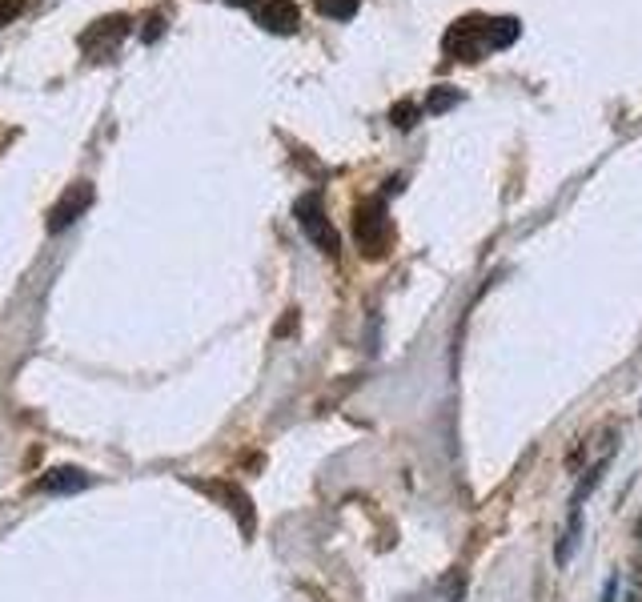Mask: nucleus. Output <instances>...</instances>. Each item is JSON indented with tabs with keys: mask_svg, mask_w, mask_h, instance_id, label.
Segmentation results:
<instances>
[{
	"mask_svg": "<svg viewBox=\"0 0 642 602\" xmlns=\"http://www.w3.org/2000/svg\"><path fill=\"white\" fill-rule=\"evenodd\" d=\"M414 113H418L414 105H398L394 113H389V120H398V129H409V125H414Z\"/></svg>",
	"mask_w": 642,
	"mask_h": 602,
	"instance_id": "nucleus-12",
	"label": "nucleus"
},
{
	"mask_svg": "<svg viewBox=\"0 0 642 602\" xmlns=\"http://www.w3.org/2000/svg\"><path fill=\"white\" fill-rule=\"evenodd\" d=\"M518 20L514 16H498V20H486V45L490 48H506V45H514V36H518Z\"/></svg>",
	"mask_w": 642,
	"mask_h": 602,
	"instance_id": "nucleus-8",
	"label": "nucleus"
},
{
	"mask_svg": "<svg viewBox=\"0 0 642 602\" xmlns=\"http://www.w3.org/2000/svg\"><path fill=\"white\" fill-rule=\"evenodd\" d=\"M229 5H254V0H229Z\"/></svg>",
	"mask_w": 642,
	"mask_h": 602,
	"instance_id": "nucleus-15",
	"label": "nucleus"
},
{
	"mask_svg": "<svg viewBox=\"0 0 642 602\" xmlns=\"http://www.w3.org/2000/svg\"><path fill=\"white\" fill-rule=\"evenodd\" d=\"M165 28V20L160 16H149V28H145V40H157V33Z\"/></svg>",
	"mask_w": 642,
	"mask_h": 602,
	"instance_id": "nucleus-14",
	"label": "nucleus"
},
{
	"mask_svg": "<svg viewBox=\"0 0 642 602\" xmlns=\"http://www.w3.org/2000/svg\"><path fill=\"white\" fill-rule=\"evenodd\" d=\"M88 205H93V185H88V181H77V185H68L65 197H60L57 205H53V213H48V229H53V234L68 229L80 213H85Z\"/></svg>",
	"mask_w": 642,
	"mask_h": 602,
	"instance_id": "nucleus-2",
	"label": "nucleus"
},
{
	"mask_svg": "<svg viewBox=\"0 0 642 602\" xmlns=\"http://www.w3.org/2000/svg\"><path fill=\"white\" fill-rule=\"evenodd\" d=\"M606 470H610V458H598L595 466L586 470V478H582L578 486H575V494H570V510H582V506H586V498H590V494H595V490L602 486V478H606Z\"/></svg>",
	"mask_w": 642,
	"mask_h": 602,
	"instance_id": "nucleus-6",
	"label": "nucleus"
},
{
	"mask_svg": "<svg viewBox=\"0 0 642 602\" xmlns=\"http://www.w3.org/2000/svg\"><path fill=\"white\" fill-rule=\"evenodd\" d=\"M294 213H297V225L305 229V237L314 241L321 254L334 257V254H337V234H334V225H329L326 209H321V197H317V193H305V197L297 201Z\"/></svg>",
	"mask_w": 642,
	"mask_h": 602,
	"instance_id": "nucleus-1",
	"label": "nucleus"
},
{
	"mask_svg": "<svg viewBox=\"0 0 642 602\" xmlns=\"http://www.w3.org/2000/svg\"><path fill=\"white\" fill-rule=\"evenodd\" d=\"M85 486H88V474L77 466H57L40 478V490H48V494H73V490H85Z\"/></svg>",
	"mask_w": 642,
	"mask_h": 602,
	"instance_id": "nucleus-5",
	"label": "nucleus"
},
{
	"mask_svg": "<svg viewBox=\"0 0 642 602\" xmlns=\"http://www.w3.org/2000/svg\"><path fill=\"white\" fill-rule=\"evenodd\" d=\"M257 20L269 28V33H297L301 13H297L294 0H265V5L257 8Z\"/></svg>",
	"mask_w": 642,
	"mask_h": 602,
	"instance_id": "nucleus-4",
	"label": "nucleus"
},
{
	"mask_svg": "<svg viewBox=\"0 0 642 602\" xmlns=\"http://www.w3.org/2000/svg\"><path fill=\"white\" fill-rule=\"evenodd\" d=\"M20 8H25V0H0V28H5L8 20H16Z\"/></svg>",
	"mask_w": 642,
	"mask_h": 602,
	"instance_id": "nucleus-11",
	"label": "nucleus"
},
{
	"mask_svg": "<svg viewBox=\"0 0 642 602\" xmlns=\"http://www.w3.org/2000/svg\"><path fill=\"white\" fill-rule=\"evenodd\" d=\"M615 595H618V575H610L606 582H602V598L598 602H615Z\"/></svg>",
	"mask_w": 642,
	"mask_h": 602,
	"instance_id": "nucleus-13",
	"label": "nucleus"
},
{
	"mask_svg": "<svg viewBox=\"0 0 642 602\" xmlns=\"http://www.w3.org/2000/svg\"><path fill=\"white\" fill-rule=\"evenodd\" d=\"M461 100V93L458 88H434V93H430V100H426V113H441V109H450V105H458Z\"/></svg>",
	"mask_w": 642,
	"mask_h": 602,
	"instance_id": "nucleus-10",
	"label": "nucleus"
},
{
	"mask_svg": "<svg viewBox=\"0 0 642 602\" xmlns=\"http://www.w3.org/2000/svg\"><path fill=\"white\" fill-rule=\"evenodd\" d=\"M578 542H582V510H570L566 530H562V542H558V550H554V562H558V566H570V558H575Z\"/></svg>",
	"mask_w": 642,
	"mask_h": 602,
	"instance_id": "nucleus-7",
	"label": "nucleus"
},
{
	"mask_svg": "<svg viewBox=\"0 0 642 602\" xmlns=\"http://www.w3.org/2000/svg\"><path fill=\"white\" fill-rule=\"evenodd\" d=\"M389 234V221L381 213V201H369V205L357 209V245L369 249V254H378L381 241Z\"/></svg>",
	"mask_w": 642,
	"mask_h": 602,
	"instance_id": "nucleus-3",
	"label": "nucleus"
},
{
	"mask_svg": "<svg viewBox=\"0 0 642 602\" xmlns=\"http://www.w3.org/2000/svg\"><path fill=\"white\" fill-rule=\"evenodd\" d=\"M317 13L334 16V20H349L357 13V0H317Z\"/></svg>",
	"mask_w": 642,
	"mask_h": 602,
	"instance_id": "nucleus-9",
	"label": "nucleus"
}]
</instances>
